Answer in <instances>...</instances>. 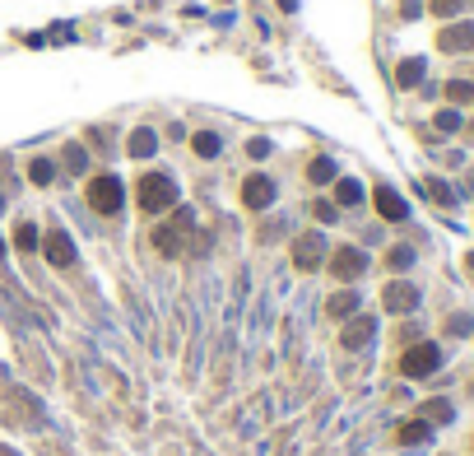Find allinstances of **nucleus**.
Masks as SVG:
<instances>
[{"label": "nucleus", "mask_w": 474, "mask_h": 456, "mask_svg": "<svg viewBox=\"0 0 474 456\" xmlns=\"http://www.w3.org/2000/svg\"><path fill=\"white\" fill-rule=\"evenodd\" d=\"M372 335H377V321L372 316H353L339 340H344V349H363V345H372Z\"/></svg>", "instance_id": "obj_11"}, {"label": "nucleus", "mask_w": 474, "mask_h": 456, "mask_svg": "<svg viewBox=\"0 0 474 456\" xmlns=\"http://www.w3.org/2000/svg\"><path fill=\"white\" fill-rule=\"evenodd\" d=\"M428 433H432V428L423 424V419H414V424H400V433H396V438L405 442V447H418V442H428Z\"/></svg>", "instance_id": "obj_15"}, {"label": "nucleus", "mask_w": 474, "mask_h": 456, "mask_svg": "<svg viewBox=\"0 0 474 456\" xmlns=\"http://www.w3.org/2000/svg\"><path fill=\"white\" fill-rule=\"evenodd\" d=\"M428 191H432V196H437L442 205H451V187H442V182H428Z\"/></svg>", "instance_id": "obj_29"}, {"label": "nucleus", "mask_w": 474, "mask_h": 456, "mask_svg": "<svg viewBox=\"0 0 474 456\" xmlns=\"http://www.w3.org/2000/svg\"><path fill=\"white\" fill-rule=\"evenodd\" d=\"M28 177H33V182H37V187H46V182L56 177V168H51L46 158H33V163H28Z\"/></svg>", "instance_id": "obj_22"}, {"label": "nucleus", "mask_w": 474, "mask_h": 456, "mask_svg": "<svg viewBox=\"0 0 474 456\" xmlns=\"http://www.w3.org/2000/svg\"><path fill=\"white\" fill-rule=\"evenodd\" d=\"M242 201H246V210H265V205L275 201V182L270 177H246Z\"/></svg>", "instance_id": "obj_10"}, {"label": "nucleus", "mask_w": 474, "mask_h": 456, "mask_svg": "<svg viewBox=\"0 0 474 456\" xmlns=\"http://www.w3.org/2000/svg\"><path fill=\"white\" fill-rule=\"evenodd\" d=\"M409 266H414L409 247H391V270H409Z\"/></svg>", "instance_id": "obj_25"}, {"label": "nucleus", "mask_w": 474, "mask_h": 456, "mask_svg": "<svg viewBox=\"0 0 474 456\" xmlns=\"http://www.w3.org/2000/svg\"><path fill=\"white\" fill-rule=\"evenodd\" d=\"M396 79H400V89H414V84L423 79V61H400Z\"/></svg>", "instance_id": "obj_18"}, {"label": "nucleus", "mask_w": 474, "mask_h": 456, "mask_svg": "<svg viewBox=\"0 0 474 456\" xmlns=\"http://www.w3.org/2000/svg\"><path fill=\"white\" fill-rule=\"evenodd\" d=\"M437 47H442V51H474V24H456V28H442Z\"/></svg>", "instance_id": "obj_12"}, {"label": "nucleus", "mask_w": 474, "mask_h": 456, "mask_svg": "<svg viewBox=\"0 0 474 456\" xmlns=\"http://www.w3.org/2000/svg\"><path fill=\"white\" fill-rule=\"evenodd\" d=\"M186 228H191V214H177V223H163V228H153V247H158V252L163 256H177L182 252V233Z\"/></svg>", "instance_id": "obj_6"}, {"label": "nucleus", "mask_w": 474, "mask_h": 456, "mask_svg": "<svg viewBox=\"0 0 474 456\" xmlns=\"http://www.w3.org/2000/svg\"><path fill=\"white\" fill-rule=\"evenodd\" d=\"M65 168H70V173L84 168V149H79V144H65Z\"/></svg>", "instance_id": "obj_26"}, {"label": "nucleus", "mask_w": 474, "mask_h": 456, "mask_svg": "<svg viewBox=\"0 0 474 456\" xmlns=\"http://www.w3.org/2000/svg\"><path fill=\"white\" fill-rule=\"evenodd\" d=\"M37 242H42V237H37V228H33V223H19V228H15V247H19V252H33Z\"/></svg>", "instance_id": "obj_19"}, {"label": "nucleus", "mask_w": 474, "mask_h": 456, "mask_svg": "<svg viewBox=\"0 0 474 456\" xmlns=\"http://www.w3.org/2000/svg\"><path fill=\"white\" fill-rule=\"evenodd\" d=\"M437 363H442V349L423 340V345L405 349V359H400V373H405V378H428V373H437Z\"/></svg>", "instance_id": "obj_3"}, {"label": "nucleus", "mask_w": 474, "mask_h": 456, "mask_svg": "<svg viewBox=\"0 0 474 456\" xmlns=\"http://www.w3.org/2000/svg\"><path fill=\"white\" fill-rule=\"evenodd\" d=\"M316 219H321V223H335V205H325V201H316Z\"/></svg>", "instance_id": "obj_28"}, {"label": "nucleus", "mask_w": 474, "mask_h": 456, "mask_svg": "<svg viewBox=\"0 0 474 456\" xmlns=\"http://www.w3.org/2000/svg\"><path fill=\"white\" fill-rule=\"evenodd\" d=\"M121 177H112V173H103V177H93L89 182V205L98 210V214H117L121 210Z\"/></svg>", "instance_id": "obj_2"}, {"label": "nucleus", "mask_w": 474, "mask_h": 456, "mask_svg": "<svg viewBox=\"0 0 474 456\" xmlns=\"http://www.w3.org/2000/svg\"><path fill=\"white\" fill-rule=\"evenodd\" d=\"M465 266H470V275H474V252H470V256H465Z\"/></svg>", "instance_id": "obj_31"}, {"label": "nucleus", "mask_w": 474, "mask_h": 456, "mask_svg": "<svg viewBox=\"0 0 474 456\" xmlns=\"http://www.w3.org/2000/svg\"><path fill=\"white\" fill-rule=\"evenodd\" d=\"M446 98H451V103H470V98H474V84H465V79H451V84H446Z\"/></svg>", "instance_id": "obj_23"}, {"label": "nucleus", "mask_w": 474, "mask_h": 456, "mask_svg": "<svg viewBox=\"0 0 474 456\" xmlns=\"http://www.w3.org/2000/svg\"><path fill=\"white\" fill-rule=\"evenodd\" d=\"M126 149H130V158H149L153 149H158V135H153L149 126H139L135 135H130V144H126Z\"/></svg>", "instance_id": "obj_13"}, {"label": "nucleus", "mask_w": 474, "mask_h": 456, "mask_svg": "<svg viewBox=\"0 0 474 456\" xmlns=\"http://www.w3.org/2000/svg\"><path fill=\"white\" fill-rule=\"evenodd\" d=\"M321 261H325V237L321 233L293 237V266H298V270H316Z\"/></svg>", "instance_id": "obj_4"}, {"label": "nucleus", "mask_w": 474, "mask_h": 456, "mask_svg": "<svg viewBox=\"0 0 474 456\" xmlns=\"http://www.w3.org/2000/svg\"><path fill=\"white\" fill-rule=\"evenodd\" d=\"M382 303H386V312H414V307H418V289L405 284V280H396V284H386Z\"/></svg>", "instance_id": "obj_7"}, {"label": "nucleus", "mask_w": 474, "mask_h": 456, "mask_svg": "<svg viewBox=\"0 0 474 456\" xmlns=\"http://www.w3.org/2000/svg\"><path fill=\"white\" fill-rule=\"evenodd\" d=\"M446 330H451V335H465V330H470V316H451V326H446Z\"/></svg>", "instance_id": "obj_30"}, {"label": "nucleus", "mask_w": 474, "mask_h": 456, "mask_svg": "<svg viewBox=\"0 0 474 456\" xmlns=\"http://www.w3.org/2000/svg\"><path fill=\"white\" fill-rule=\"evenodd\" d=\"M451 414H456L451 400H428V405H423V424H446Z\"/></svg>", "instance_id": "obj_17"}, {"label": "nucleus", "mask_w": 474, "mask_h": 456, "mask_svg": "<svg viewBox=\"0 0 474 456\" xmlns=\"http://www.w3.org/2000/svg\"><path fill=\"white\" fill-rule=\"evenodd\" d=\"M335 196H339V205H358V201H363V187H358L353 177H344V182L335 187Z\"/></svg>", "instance_id": "obj_20"}, {"label": "nucleus", "mask_w": 474, "mask_h": 456, "mask_svg": "<svg viewBox=\"0 0 474 456\" xmlns=\"http://www.w3.org/2000/svg\"><path fill=\"white\" fill-rule=\"evenodd\" d=\"M0 210H5V196H0Z\"/></svg>", "instance_id": "obj_32"}, {"label": "nucleus", "mask_w": 474, "mask_h": 456, "mask_svg": "<svg viewBox=\"0 0 474 456\" xmlns=\"http://www.w3.org/2000/svg\"><path fill=\"white\" fill-rule=\"evenodd\" d=\"M465 0H432V15H460Z\"/></svg>", "instance_id": "obj_27"}, {"label": "nucleus", "mask_w": 474, "mask_h": 456, "mask_svg": "<svg viewBox=\"0 0 474 456\" xmlns=\"http://www.w3.org/2000/svg\"><path fill=\"white\" fill-rule=\"evenodd\" d=\"M325 312H330V316H353V312H358V294H353V289L335 294V298L325 303Z\"/></svg>", "instance_id": "obj_14"}, {"label": "nucleus", "mask_w": 474, "mask_h": 456, "mask_svg": "<svg viewBox=\"0 0 474 456\" xmlns=\"http://www.w3.org/2000/svg\"><path fill=\"white\" fill-rule=\"evenodd\" d=\"M363 270H367V252H358V247L330 252V275H335V280H358Z\"/></svg>", "instance_id": "obj_5"}, {"label": "nucleus", "mask_w": 474, "mask_h": 456, "mask_svg": "<svg viewBox=\"0 0 474 456\" xmlns=\"http://www.w3.org/2000/svg\"><path fill=\"white\" fill-rule=\"evenodd\" d=\"M191 149H196V154H200V158H214V154H219V149H223V140H219L214 130H200L196 140H191Z\"/></svg>", "instance_id": "obj_16"}, {"label": "nucleus", "mask_w": 474, "mask_h": 456, "mask_svg": "<svg viewBox=\"0 0 474 456\" xmlns=\"http://www.w3.org/2000/svg\"><path fill=\"white\" fill-rule=\"evenodd\" d=\"M307 177H312V182H316V187H325V182H330V177H335V163H330V158H316V163H312V168H307Z\"/></svg>", "instance_id": "obj_21"}, {"label": "nucleus", "mask_w": 474, "mask_h": 456, "mask_svg": "<svg viewBox=\"0 0 474 456\" xmlns=\"http://www.w3.org/2000/svg\"><path fill=\"white\" fill-rule=\"evenodd\" d=\"M42 252L51 266H70L75 261V242H70V233H61V228H51V233L42 237Z\"/></svg>", "instance_id": "obj_8"}, {"label": "nucleus", "mask_w": 474, "mask_h": 456, "mask_svg": "<svg viewBox=\"0 0 474 456\" xmlns=\"http://www.w3.org/2000/svg\"><path fill=\"white\" fill-rule=\"evenodd\" d=\"M139 210L144 214H163V210H172L177 205V182H172L168 173H149V177H139Z\"/></svg>", "instance_id": "obj_1"}, {"label": "nucleus", "mask_w": 474, "mask_h": 456, "mask_svg": "<svg viewBox=\"0 0 474 456\" xmlns=\"http://www.w3.org/2000/svg\"><path fill=\"white\" fill-rule=\"evenodd\" d=\"M0 256H5V242H0Z\"/></svg>", "instance_id": "obj_33"}, {"label": "nucleus", "mask_w": 474, "mask_h": 456, "mask_svg": "<svg viewBox=\"0 0 474 456\" xmlns=\"http://www.w3.org/2000/svg\"><path fill=\"white\" fill-rule=\"evenodd\" d=\"M372 201H377V214H382V219H391V223H400L405 214H409V205L400 201L396 187H377V191H372Z\"/></svg>", "instance_id": "obj_9"}, {"label": "nucleus", "mask_w": 474, "mask_h": 456, "mask_svg": "<svg viewBox=\"0 0 474 456\" xmlns=\"http://www.w3.org/2000/svg\"><path fill=\"white\" fill-rule=\"evenodd\" d=\"M437 130H446V135H451V130H460V112H456V108L437 112Z\"/></svg>", "instance_id": "obj_24"}]
</instances>
